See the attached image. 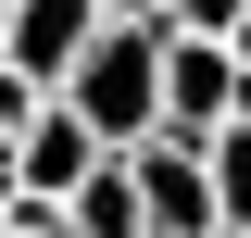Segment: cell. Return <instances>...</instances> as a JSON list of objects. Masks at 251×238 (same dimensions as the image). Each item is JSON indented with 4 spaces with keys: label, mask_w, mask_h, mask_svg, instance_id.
Returning a JSON list of instances; mask_svg holds the SVG:
<instances>
[{
    "label": "cell",
    "mask_w": 251,
    "mask_h": 238,
    "mask_svg": "<svg viewBox=\"0 0 251 238\" xmlns=\"http://www.w3.org/2000/svg\"><path fill=\"white\" fill-rule=\"evenodd\" d=\"M239 13H251V0H163L176 38H239Z\"/></svg>",
    "instance_id": "8"
},
{
    "label": "cell",
    "mask_w": 251,
    "mask_h": 238,
    "mask_svg": "<svg viewBox=\"0 0 251 238\" xmlns=\"http://www.w3.org/2000/svg\"><path fill=\"white\" fill-rule=\"evenodd\" d=\"M63 238H151V213H138V163H126V150L63 188Z\"/></svg>",
    "instance_id": "6"
},
{
    "label": "cell",
    "mask_w": 251,
    "mask_h": 238,
    "mask_svg": "<svg viewBox=\"0 0 251 238\" xmlns=\"http://www.w3.org/2000/svg\"><path fill=\"white\" fill-rule=\"evenodd\" d=\"M163 13H113V25L88 38V50H75V75H63V113L88 125L100 150H138V138H163Z\"/></svg>",
    "instance_id": "1"
},
{
    "label": "cell",
    "mask_w": 251,
    "mask_h": 238,
    "mask_svg": "<svg viewBox=\"0 0 251 238\" xmlns=\"http://www.w3.org/2000/svg\"><path fill=\"white\" fill-rule=\"evenodd\" d=\"M214 238H251V226H214Z\"/></svg>",
    "instance_id": "10"
},
{
    "label": "cell",
    "mask_w": 251,
    "mask_h": 238,
    "mask_svg": "<svg viewBox=\"0 0 251 238\" xmlns=\"http://www.w3.org/2000/svg\"><path fill=\"white\" fill-rule=\"evenodd\" d=\"M100 25H113L100 0H13V13H0V63H13L25 88H63V75H75V50H88Z\"/></svg>",
    "instance_id": "4"
},
{
    "label": "cell",
    "mask_w": 251,
    "mask_h": 238,
    "mask_svg": "<svg viewBox=\"0 0 251 238\" xmlns=\"http://www.w3.org/2000/svg\"><path fill=\"white\" fill-rule=\"evenodd\" d=\"M88 163H113V150H100L88 125L63 113V100H38V113L13 125V188H50V201H63V188L88 176Z\"/></svg>",
    "instance_id": "5"
},
{
    "label": "cell",
    "mask_w": 251,
    "mask_h": 238,
    "mask_svg": "<svg viewBox=\"0 0 251 238\" xmlns=\"http://www.w3.org/2000/svg\"><path fill=\"white\" fill-rule=\"evenodd\" d=\"M100 13H163V0H100Z\"/></svg>",
    "instance_id": "9"
},
{
    "label": "cell",
    "mask_w": 251,
    "mask_h": 238,
    "mask_svg": "<svg viewBox=\"0 0 251 238\" xmlns=\"http://www.w3.org/2000/svg\"><path fill=\"white\" fill-rule=\"evenodd\" d=\"M201 150H214V226H251V113L214 125Z\"/></svg>",
    "instance_id": "7"
},
{
    "label": "cell",
    "mask_w": 251,
    "mask_h": 238,
    "mask_svg": "<svg viewBox=\"0 0 251 238\" xmlns=\"http://www.w3.org/2000/svg\"><path fill=\"white\" fill-rule=\"evenodd\" d=\"M126 163H138L151 238H214V150H201V138H138Z\"/></svg>",
    "instance_id": "3"
},
{
    "label": "cell",
    "mask_w": 251,
    "mask_h": 238,
    "mask_svg": "<svg viewBox=\"0 0 251 238\" xmlns=\"http://www.w3.org/2000/svg\"><path fill=\"white\" fill-rule=\"evenodd\" d=\"M251 113V63L226 38H163V138H214Z\"/></svg>",
    "instance_id": "2"
}]
</instances>
